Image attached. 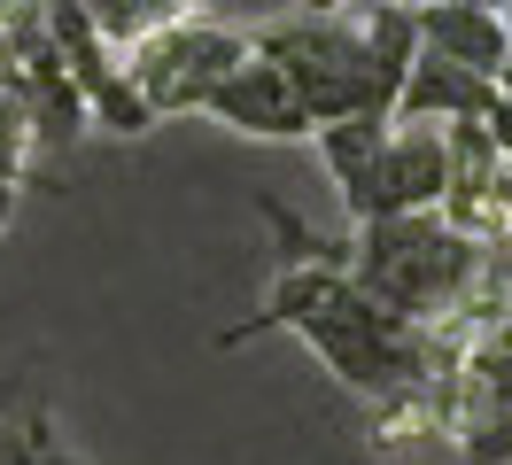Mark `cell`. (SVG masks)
<instances>
[{
  "instance_id": "6da1fadb",
  "label": "cell",
  "mask_w": 512,
  "mask_h": 465,
  "mask_svg": "<svg viewBox=\"0 0 512 465\" xmlns=\"http://www.w3.org/2000/svg\"><path fill=\"white\" fill-rule=\"evenodd\" d=\"M249 334H295L350 396L381 403L396 388L427 380L458 349L466 326H412V318L381 310L342 272V248H303V256H288L272 272L264 310H256L249 326H233V341H249Z\"/></svg>"
},
{
  "instance_id": "7a4b0ae2",
  "label": "cell",
  "mask_w": 512,
  "mask_h": 465,
  "mask_svg": "<svg viewBox=\"0 0 512 465\" xmlns=\"http://www.w3.org/2000/svg\"><path fill=\"white\" fill-rule=\"evenodd\" d=\"M249 47L288 70L295 101L311 109V124L342 117H388L396 86L412 70V8L396 0H350V8H288L249 24Z\"/></svg>"
},
{
  "instance_id": "3957f363",
  "label": "cell",
  "mask_w": 512,
  "mask_h": 465,
  "mask_svg": "<svg viewBox=\"0 0 512 465\" xmlns=\"http://www.w3.org/2000/svg\"><path fill=\"white\" fill-rule=\"evenodd\" d=\"M474 264H481V241H466L435 210L357 217L350 241H342V272L381 310L412 318V326H450L466 287H474Z\"/></svg>"
},
{
  "instance_id": "277c9868",
  "label": "cell",
  "mask_w": 512,
  "mask_h": 465,
  "mask_svg": "<svg viewBox=\"0 0 512 465\" xmlns=\"http://www.w3.org/2000/svg\"><path fill=\"white\" fill-rule=\"evenodd\" d=\"M249 55V24H233V16H210V8H187V16H171L163 31L148 39H132L125 55V86L140 93V109L148 117H194L210 86H218L233 62Z\"/></svg>"
},
{
  "instance_id": "5b68a950",
  "label": "cell",
  "mask_w": 512,
  "mask_h": 465,
  "mask_svg": "<svg viewBox=\"0 0 512 465\" xmlns=\"http://www.w3.org/2000/svg\"><path fill=\"white\" fill-rule=\"evenodd\" d=\"M443 450L458 465H512V318L458 334Z\"/></svg>"
},
{
  "instance_id": "8992f818",
  "label": "cell",
  "mask_w": 512,
  "mask_h": 465,
  "mask_svg": "<svg viewBox=\"0 0 512 465\" xmlns=\"http://www.w3.org/2000/svg\"><path fill=\"white\" fill-rule=\"evenodd\" d=\"M443 179H450V140L443 124H419V117H388L381 140L357 155L342 186V210L357 217H404V210H435L443 202Z\"/></svg>"
},
{
  "instance_id": "52a82bcc",
  "label": "cell",
  "mask_w": 512,
  "mask_h": 465,
  "mask_svg": "<svg viewBox=\"0 0 512 465\" xmlns=\"http://www.w3.org/2000/svg\"><path fill=\"white\" fill-rule=\"evenodd\" d=\"M443 140H450V179H443L435 217L458 225L466 241H505L512 233V163L497 155V140L481 124H443Z\"/></svg>"
},
{
  "instance_id": "ba28073f",
  "label": "cell",
  "mask_w": 512,
  "mask_h": 465,
  "mask_svg": "<svg viewBox=\"0 0 512 465\" xmlns=\"http://www.w3.org/2000/svg\"><path fill=\"white\" fill-rule=\"evenodd\" d=\"M202 117H218L225 132H241V140H311V132H319V124H311V109L295 101L288 70H280L272 55H256V47L225 70L218 86H210Z\"/></svg>"
},
{
  "instance_id": "9c48e42d",
  "label": "cell",
  "mask_w": 512,
  "mask_h": 465,
  "mask_svg": "<svg viewBox=\"0 0 512 465\" xmlns=\"http://www.w3.org/2000/svg\"><path fill=\"white\" fill-rule=\"evenodd\" d=\"M412 39H419V55H443L458 70L489 78V86H497V70L512 55L505 8H481V0H427V8H412Z\"/></svg>"
},
{
  "instance_id": "30bf717a",
  "label": "cell",
  "mask_w": 512,
  "mask_h": 465,
  "mask_svg": "<svg viewBox=\"0 0 512 465\" xmlns=\"http://www.w3.org/2000/svg\"><path fill=\"white\" fill-rule=\"evenodd\" d=\"M497 101V86L489 78H474V70H458V62L443 55H412V70H404V86H396V109L388 117H419V124H481V109Z\"/></svg>"
},
{
  "instance_id": "8fae6325",
  "label": "cell",
  "mask_w": 512,
  "mask_h": 465,
  "mask_svg": "<svg viewBox=\"0 0 512 465\" xmlns=\"http://www.w3.org/2000/svg\"><path fill=\"white\" fill-rule=\"evenodd\" d=\"M187 8H202V0H78V16L125 55L132 39H148V31H163L171 16H187Z\"/></svg>"
},
{
  "instance_id": "7c38bea8",
  "label": "cell",
  "mask_w": 512,
  "mask_h": 465,
  "mask_svg": "<svg viewBox=\"0 0 512 465\" xmlns=\"http://www.w3.org/2000/svg\"><path fill=\"white\" fill-rule=\"evenodd\" d=\"M39 155V132H32V109L16 101V86H0V186H24Z\"/></svg>"
},
{
  "instance_id": "4fadbf2b",
  "label": "cell",
  "mask_w": 512,
  "mask_h": 465,
  "mask_svg": "<svg viewBox=\"0 0 512 465\" xmlns=\"http://www.w3.org/2000/svg\"><path fill=\"white\" fill-rule=\"evenodd\" d=\"M481 132H489V140H497V155L512 163V101H505V93H497V101L481 109Z\"/></svg>"
},
{
  "instance_id": "5bb4252c",
  "label": "cell",
  "mask_w": 512,
  "mask_h": 465,
  "mask_svg": "<svg viewBox=\"0 0 512 465\" xmlns=\"http://www.w3.org/2000/svg\"><path fill=\"white\" fill-rule=\"evenodd\" d=\"M505 39H512V0H505ZM497 93L512 101V55H505V70H497Z\"/></svg>"
},
{
  "instance_id": "9a60e30c",
  "label": "cell",
  "mask_w": 512,
  "mask_h": 465,
  "mask_svg": "<svg viewBox=\"0 0 512 465\" xmlns=\"http://www.w3.org/2000/svg\"><path fill=\"white\" fill-rule=\"evenodd\" d=\"M8 217H16V186H0V225H8Z\"/></svg>"
},
{
  "instance_id": "2e32d148",
  "label": "cell",
  "mask_w": 512,
  "mask_h": 465,
  "mask_svg": "<svg viewBox=\"0 0 512 465\" xmlns=\"http://www.w3.org/2000/svg\"><path fill=\"white\" fill-rule=\"evenodd\" d=\"M396 8H427V0H396Z\"/></svg>"
},
{
  "instance_id": "e0dca14e",
  "label": "cell",
  "mask_w": 512,
  "mask_h": 465,
  "mask_svg": "<svg viewBox=\"0 0 512 465\" xmlns=\"http://www.w3.org/2000/svg\"><path fill=\"white\" fill-rule=\"evenodd\" d=\"M481 8H505V0H481Z\"/></svg>"
}]
</instances>
